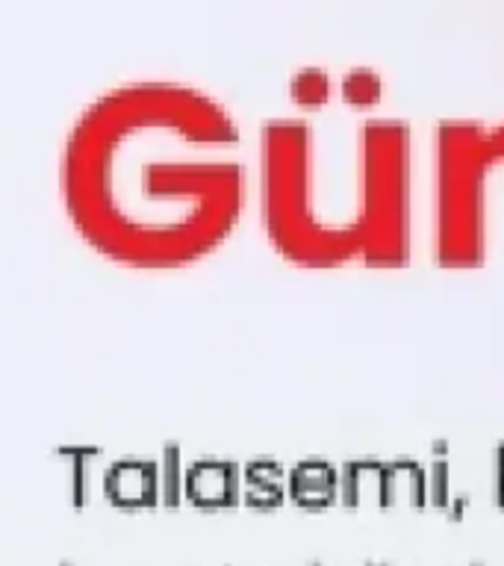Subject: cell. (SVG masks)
I'll use <instances>...</instances> for the list:
<instances>
[{"label":"cell","instance_id":"obj_11","mask_svg":"<svg viewBox=\"0 0 504 566\" xmlns=\"http://www.w3.org/2000/svg\"><path fill=\"white\" fill-rule=\"evenodd\" d=\"M339 95L348 106L369 109L384 95V74L375 65H351L339 77Z\"/></svg>","mask_w":504,"mask_h":566},{"label":"cell","instance_id":"obj_13","mask_svg":"<svg viewBox=\"0 0 504 566\" xmlns=\"http://www.w3.org/2000/svg\"><path fill=\"white\" fill-rule=\"evenodd\" d=\"M65 454H69V460L77 469L88 467V460H92V449H71L65 451ZM88 493H92V475H88V472H74V475H71V502L77 504V507H83Z\"/></svg>","mask_w":504,"mask_h":566},{"label":"cell","instance_id":"obj_1","mask_svg":"<svg viewBox=\"0 0 504 566\" xmlns=\"http://www.w3.org/2000/svg\"><path fill=\"white\" fill-rule=\"evenodd\" d=\"M248 192L239 118L189 80L113 83L62 136V210L92 251L127 269L201 263L237 230Z\"/></svg>","mask_w":504,"mask_h":566},{"label":"cell","instance_id":"obj_14","mask_svg":"<svg viewBox=\"0 0 504 566\" xmlns=\"http://www.w3.org/2000/svg\"><path fill=\"white\" fill-rule=\"evenodd\" d=\"M313 566H318V564H313Z\"/></svg>","mask_w":504,"mask_h":566},{"label":"cell","instance_id":"obj_5","mask_svg":"<svg viewBox=\"0 0 504 566\" xmlns=\"http://www.w3.org/2000/svg\"><path fill=\"white\" fill-rule=\"evenodd\" d=\"M186 502L216 511L242 499V475L237 463L221 458H201L186 467Z\"/></svg>","mask_w":504,"mask_h":566},{"label":"cell","instance_id":"obj_2","mask_svg":"<svg viewBox=\"0 0 504 566\" xmlns=\"http://www.w3.org/2000/svg\"><path fill=\"white\" fill-rule=\"evenodd\" d=\"M413 124L363 115L327 133L307 115L256 133L260 221L301 269H405L413 260Z\"/></svg>","mask_w":504,"mask_h":566},{"label":"cell","instance_id":"obj_7","mask_svg":"<svg viewBox=\"0 0 504 566\" xmlns=\"http://www.w3.org/2000/svg\"><path fill=\"white\" fill-rule=\"evenodd\" d=\"M431 495L428 475L416 460H392L384 469V504H424Z\"/></svg>","mask_w":504,"mask_h":566},{"label":"cell","instance_id":"obj_3","mask_svg":"<svg viewBox=\"0 0 504 566\" xmlns=\"http://www.w3.org/2000/svg\"><path fill=\"white\" fill-rule=\"evenodd\" d=\"M504 256V118H440L431 130V260L484 269Z\"/></svg>","mask_w":504,"mask_h":566},{"label":"cell","instance_id":"obj_4","mask_svg":"<svg viewBox=\"0 0 504 566\" xmlns=\"http://www.w3.org/2000/svg\"><path fill=\"white\" fill-rule=\"evenodd\" d=\"M101 484H104L106 499L124 511H139V507L162 502V475L154 460H115L113 467H106Z\"/></svg>","mask_w":504,"mask_h":566},{"label":"cell","instance_id":"obj_12","mask_svg":"<svg viewBox=\"0 0 504 566\" xmlns=\"http://www.w3.org/2000/svg\"><path fill=\"white\" fill-rule=\"evenodd\" d=\"M177 469H183L180 449L168 446L166 454H162V467H159V475H162V502L166 504H180V499H186V472H177Z\"/></svg>","mask_w":504,"mask_h":566},{"label":"cell","instance_id":"obj_8","mask_svg":"<svg viewBox=\"0 0 504 566\" xmlns=\"http://www.w3.org/2000/svg\"><path fill=\"white\" fill-rule=\"evenodd\" d=\"M286 478L290 472H283L281 463L274 460H254L245 467V490H242V499H245L251 507H274L286 499Z\"/></svg>","mask_w":504,"mask_h":566},{"label":"cell","instance_id":"obj_6","mask_svg":"<svg viewBox=\"0 0 504 566\" xmlns=\"http://www.w3.org/2000/svg\"><path fill=\"white\" fill-rule=\"evenodd\" d=\"M286 493L301 507H325V504L343 499V472L327 460H301L290 469Z\"/></svg>","mask_w":504,"mask_h":566},{"label":"cell","instance_id":"obj_9","mask_svg":"<svg viewBox=\"0 0 504 566\" xmlns=\"http://www.w3.org/2000/svg\"><path fill=\"white\" fill-rule=\"evenodd\" d=\"M384 469H387V463H375V460L348 463L343 472V502L384 504Z\"/></svg>","mask_w":504,"mask_h":566},{"label":"cell","instance_id":"obj_10","mask_svg":"<svg viewBox=\"0 0 504 566\" xmlns=\"http://www.w3.org/2000/svg\"><path fill=\"white\" fill-rule=\"evenodd\" d=\"M290 97L304 109H322L334 95V77L325 65H301L286 80Z\"/></svg>","mask_w":504,"mask_h":566}]
</instances>
